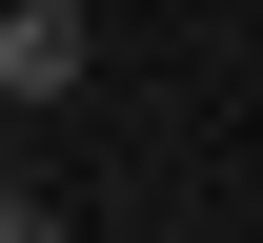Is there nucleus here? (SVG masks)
<instances>
[{
	"mask_svg": "<svg viewBox=\"0 0 263 243\" xmlns=\"http://www.w3.org/2000/svg\"><path fill=\"white\" fill-rule=\"evenodd\" d=\"M0 243H61V182H41L21 142H0Z\"/></svg>",
	"mask_w": 263,
	"mask_h": 243,
	"instance_id": "obj_2",
	"label": "nucleus"
},
{
	"mask_svg": "<svg viewBox=\"0 0 263 243\" xmlns=\"http://www.w3.org/2000/svg\"><path fill=\"white\" fill-rule=\"evenodd\" d=\"M101 61V0H0V102H81Z\"/></svg>",
	"mask_w": 263,
	"mask_h": 243,
	"instance_id": "obj_1",
	"label": "nucleus"
}]
</instances>
